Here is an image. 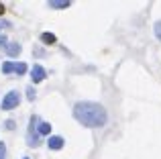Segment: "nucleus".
Listing matches in <instances>:
<instances>
[{"label":"nucleus","mask_w":161,"mask_h":159,"mask_svg":"<svg viewBox=\"0 0 161 159\" xmlns=\"http://www.w3.org/2000/svg\"><path fill=\"white\" fill-rule=\"evenodd\" d=\"M74 116L78 123H82L84 127H90V129H98V127H104L108 120V114L100 104H94V102H80L75 104L74 108Z\"/></svg>","instance_id":"f257e3e1"},{"label":"nucleus","mask_w":161,"mask_h":159,"mask_svg":"<svg viewBox=\"0 0 161 159\" xmlns=\"http://www.w3.org/2000/svg\"><path fill=\"white\" fill-rule=\"evenodd\" d=\"M19 102H20V96H19V92H8L6 96H4V100H2V110H12V108H16L19 106Z\"/></svg>","instance_id":"f03ea898"},{"label":"nucleus","mask_w":161,"mask_h":159,"mask_svg":"<svg viewBox=\"0 0 161 159\" xmlns=\"http://www.w3.org/2000/svg\"><path fill=\"white\" fill-rule=\"evenodd\" d=\"M2 72L4 74H19V76H23V74H27V63L6 61V63H2Z\"/></svg>","instance_id":"7ed1b4c3"},{"label":"nucleus","mask_w":161,"mask_h":159,"mask_svg":"<svg viewBox=\"0 0 161 159\" xmlns=\"http://www.w3.org/2000/svg\"><path fill=\"white\" fill-rule=\"evenodd\" d=\"M37 118H31V127H29V145H39V137H37Z\"/></svg>","instance_id":"20e7f679"},{"label":"nucleus","mask_w":161,"mask_h":159,"mask_svg":"<svg viewBox=\"0 0 161 159\" xmlns=\"http://www.w3.org/2000/svg\"><path fill=\"white\" fill-rule=\"evenodd\" d=\"M45 76H47V72H45V69L41 68V65H35V68H33V72H31V80H33L35 84L43 82V80H45Z\"/></svg>","instance_id":"39448f33"},{"label":"nucleus","mask_w":161,"mask_h":159,"mask_svg":"<svg viewBox=\"0 0 161 159\" xmlns=\"http://www.w3.org/2000/svg\"><path fill=\"white\" fill-rule=\"evenodd\" d=\"M47 145H49V149H53V151H59V149L63 147V139L61 137H51Z\"/></svg>","instance_id":"423d86ee"},{"label":"nucleus","mask_w":161,"mask_h":159,"mask_svg":"<svg viewBox=\"0 0 161 159\" xmlns=\"http://www.w3.org/2000/svg\"><path fill=\"white\" fill-rule=\"evenodd\" d=\"M6 53H8L10 57H16V55L20 53V45H19V43H8V45H6Z\"/></svg>","instance_id":"0eeeda50"},{"label":"nucleus","mask_w":161,"mask_h":159,"mask_svg":"<svg viewBox=\"0 0 161 159\" xmlns=\"http://www.w3.org/2000/svg\"><path fill=\"white\" fill-rule=\"evenodd\" d=\"M49 131H51V124H49V123H41L39 129H37L39 135H49Z\"/></svg>","instance_id":"6e6552de"},{"label":"nucleus","mask_w":161,"mask_h":159,"mask_svg":"<svg viewBox=\"0 0 161 159\" xmlns=\"http://www.w3.org/2000/svg\"><path fill=\"white\" fill-rule=\"evenodd\" d=\"M49 6H51V8H67V6H69V2H67V0H61V2H55V0H51V2H49Z\"/></svg>","instance_id":"1a4fd4ad"},{"label":"nucleus","mask_w":161,"mask_h":159,"mask_svg":"<svg viewBox=\"0 0 161 159\" xmlns=\"http://www.w3.org/2000/svg\"><path fill=\"white\" fill-rule=\"evenodd\" d=\"M41 39H43L45 43H55V35H51V33H43Z\"/></svg>","instance_id":"9d476101"},{"label":"nucleus","mask_w":161,"mask_h":159,"mask_svg":"<svg viewBox=\"0 0 161 159\" xmlns=\"http://www.w3.org/2000/svg\"><path fill=\"white\" fill-rule=\"evenodd\" d=\"M0 159H6V145L0 143Z\"/></svg>","instance_id":"9b49d317"},{"label":"nucleus","mask_w":161,"mask_h":159,"mask_svg":"<svg viewBox=\"0 0 161 159\" xmlns=\"http://www.w3.org/2000/svg\"><path fill=\"white\" fill-rule=\"evenodd\" d=\"M155 35H157V39L161 41V20H159V23H155Z\"/></svg>","instance_id":"f8f14e48"},{"label":"nucleus","mask_w":161,"mask_h":159,"mask_svg":"<svg viewBox=\"0 0 161 159\" xmlns=\"http://www.w3.org/2000/svg\"><path fill=\"white\" fill-rule=\"evenodd\" d=\"M8 27H10V23H8V20H2V19H0V29H8Z\"/></svg>","instance_id":"ddd939ff"},{"label":"nucleus","mask_w":161,"mask_h":159,"mask_svg":"<svg viewBox=\"0 0 161 159\" xmlns=\"http://www.w3.org/2000/svg\"><path fill=\"white\" fill-rule=\"evenodd\" d=\"M27 94H29V100H33V98H35V90H33V88H29V90H27Z\"/></svg>","instance_id":"4468645a"},{"label":"nucleus","mask_w":161,"mask_h":159,"mask_svg":"<svg viewBox=\"0 0 161 159\" xmlns=\"http://www.w3.org/2000/svg\"><path fill=\"white\" fill-rule=\"evenodd\" d=\"M0 45H6V37L4 35H0Z\"/></svg>","instance_id":"2eb2a0df"},{"label":"nucleus","mask_w":161,"mask_h":159,"mask_svg":"<svg viewBox=\"0 0 161 159\" xmlns=\"http://www.w3.org/2000/svg\"><path fill=\"white\" fill-rule=\"evenodd\" d=\"M2 12H4V6H2V4H0V14H2Z\"/></svg>","instance_id":"dca6fc26"},{"label":"nucleus","mask_w":161,"mask_h":159,"mask_svg":"<svg viewBox=\"0 0 161 159\" xmlns=\"http://www.w3.org/2000/svg\"><path fill=\"white\" fill-rule=\"evenodd\" d=\"M25 159H27V157H25Z\"/></svg>","instance_id":"f3484780"}]
</instances>
